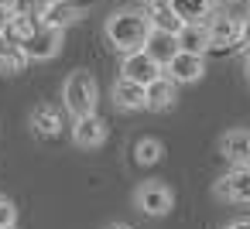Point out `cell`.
<instances>
[{"instance_id":"cell-1","label":"cell","mask_w":250,"mask_h":229,"mask_svg":"<svg viewBox=\"0 0 250 229\" xmlns=\"http://www.w3.org/2000/svg\"><path fill=\"white\" fill-rule=\"evenodd\" d=\"M106 41L120 52V55H127V52H137V48H144L147 45V38H151V18H147V11H141V7H124V11H113L110 18H106Z\"/></svg>"},{"instance_id":"cell-2","label":"cell","mask_w":250,"mask_h":229,"mask_svg":"<svg viewBox=\"0 0 250 229\" xmlns=\"http://www.w3.org/2000/svg\"><path fill=\"white\" fill-rule=\"evenodd\" d=\"M62 103L69 110V116H86V113H96V103H100V82L93 79V72L86 69H76L69 72L65 86H62Z\"/></svg>"},{"instance_id":"cell-3","label":"cell","mask_w":250,"mask_h":229,"mask_svg":"<svg viewBox=\"0 0 250 229\" xmlns=\"http://www.w3.org/2000/svg\"><path fill=\"white\" fill-rule=\"evenodd\" d=\"M134 205H137L144 215L161 219V215L171 212V205H175V191H171L165 181H141V185L134 188Z\"/></svg>"},{"instance_id":"cell-4","label":"cell","mask_w":250,"mask_h":229,"mask_svg":"<svg viewBox=\"0 0 250 229\" xmlns=\"http://www.w3.org/2000/svg\"><path fill=\"white\" fill-rule=\"evenodd\" d=\"M62 35H65V31H59V28L38 24V28L21 41V52L28 55V62H48V58L59 55V48H62Z\"/></svg>"},{"instance_id":"cell-5","label":"cell","mask_w":250,"mask_h":229,"mask_svg":"<svg viewBox=\"0 0 250 229\" xmlns=\"http://www.w3.org/2000/svg\"><path fill=\"white\" fill-rule=\"evenodd\" d=\"M120 76L130 79V82H137V86H147V82H154L158 76H165V65H161L147 48H137V52H127V55H124Z\"/></svg>"},{"instance_id":"cell-6","label":"cell","mask_w":250,"mask_h":229,"mask_svg":"<svg viewBox=\"0 0 250 229\" xmlns=\"http://www.w3.org/2000/svg\"><path fill=\"white\" fill-rule=\"evenodd\" d=\"M240 24H243V18H233V14H226V11H212L209 18H206V31H209V52L216 48H233V45H240Z\"/></svg>"},{"instance_id":"cell-7","label":"cell","mask_w":250,"mask_h":229,"mask_svg":"<svg viewBox=\"0 0 250 229\" xmlns=\"http://www.w3.org/2000/svg\"><path fill=\"white\" fill-rule=\"evenodd\" d=\"M212 195L223 202H233V205H250V168H233V171L219 174L212 185Z\"/></svg>"},{"instance_id":"cell-8","label":"cell","mask_w":250,"mask_h":229,"mask_svg":"<svg viewBox=\"0 0 250 229\" xmlns=\"http://www.w3.org/2000/svg\"><path fill=\"white\" fill-rule=\"evenodd\" d=\"M165 76L175 82V86H188V82H199L206 76V58L202 55H192V52H175L165 65Z\"/></svg>"},{"instance_id":"cell-9","label":"cell","mask_w":250,"mask_h":229,"mask_svg":"<svg viewBox=\"0 0 250 229\" xmlns=\"http://www.w3.org/2000/svg\"><path fill=\"white\" fill-rule=\"evenodd\" d=\"M38 21L48 24V28L65 31V28H72L76 21H83V4H76V0H48Z\"/></svg>"},{"instance_id":"cell-10","label":"cell","mask_w":250,"mask_h":229,"mask_svg":"<svg viewBox=\"0 0 250 229\" xmlns=\"http://www.w3.org/2000/svg\"><path fill=\"white\" fill-rule=\"evenodd\" d=\"M72 140H76V147H100L106 140V120L96 113L76 116L72 120Z\"/></svg>"},{"instance_id":"cell-11","label":"cell","mask_w":250,"mask_h":229,"mask_svg":"<svg viewBox=\"0 0 250 229\" xmlns=\"http://www.w3.org/2000/svg\"><path fill=\"white\" fill-rule=\"evenodd\" d=\"M178 99V86L168 79V76H158L154 82L144 86V110H154V113H165L171 110Z\"/></svg>"},{"instance_id":"cell-12","label":"cell","mask_w":250,"mask_h":229,"mask_svg":"<svg viewBox=\"0 0 250 229\" xmlns=\"http://www.w3.org/2000/svg\"><path fill=\"white\" fill-rule=\"evenodd\" d=\"M219 154L233 164V168H250V130H229L219 140Z\"/></svg>"},{"instance_id":"cell-13","label":"cell","mask_w":250,"mask_h":229,"mask_svg":"<svg viewBox=\"0 0 250 229\" xmlns=\"http://www.w3.org/2000/svg\"><path fill=\"white\" fill-rule=\"evenodd\" d=\"M175 45H178V52L206 55V52H209V31H206V21H185V24L175 31Z\"/></svg>"},{"instance_id":"cell-14","label":"cell","mask_w":250,"mask_h":229,"mask_svg":"<svg viewBox=\"0 0 250 229\" xmlns=\"http://www.w3.org/2000/svg\"><path fill=\"white\" fill-rule=\"evenodd\" d=\"M147 18H151V28L154 31H165V35H175L185 21L175 14L171 0H147Z\"/></svg>"},{"instance_id":"cell-15","label":"cell","mask_w":250,"mask_h":229,"mask_svg":"<svg viewBox=\"0 0 250 229\" xmlns=\"http://www.w3.org/2000/svg\"><path fill=\"white\" fill-rule=\"evenodd\" d=\"M31 130H35V137H42V140L59 137V134H62V113H59L55 106H38V110L31 113Z\"/></svg>"},{"instance_id":"cell-16","label":"cell","mask_w":250,"mask_h":229,"mask_svg":"<svg viewBox=\"0 0 250 229\" xmlns=\"http://www.w3.org/2000/svg\"><path fill=\"white\" fill-rule=\"evenodd\" d=\"M113 103L120 110H144V86H137V82L120 76L113 82Z\"/></svg>"},{"instance_id":"cell-17","label":"cell","mask_w":250,"mask_h":229,"mask_svg":"<svg viewBox=\"0 0 250 229\" xmlns=\"http://www.w3.org/2000/svg\"><path fill=\"white\" fill-rule=\"evenodd\" d=\"M161 157H165V144H161L158 137H137V140H134V164L151 168V164H158Z\"/></svg>"},{"instance_id":"cell-18","label":"cell","mask_w":250,"mask_h":229,"mask_svg":"<svg viewBox=\"0 0 250 229\" xmlns=\"http://www.w3.org/2000/svg\"><path fill=\"white\" fill-rule=\"evenodd\" d=\"M171 7L182 21H206L216 11V0H171Z\"/></svg>"},{"instance_id":"cell-19","label":"cell","mask_w":250,"mask_h":229,"mask_svg":"<svg viewBox=\"0 0 250 229\" xmlns=\"http://www.w3.org/2000/svg\"><path fill=\"white\" fill-rule=\"evenodd\" d=\"M28 65V55L21 52V45H14V41H7L4 35H0V72H21Z\"/></svg>"},{"instance_id":"cell-20","label":"cell","mask_w":250,"mask_h":229,"mask_svg":"<svg viewBox=\"0 0 250 229\" xmlns=\"http://www.w3.org/2000/svg\"><path fill=\"white\" fill-rule=\"evenodd\" d=\"M38 24H42L38 18H28V14H14V11H11V21H7V28H4V38L14 41V45H21Z\"/></svg>"},{"instance_id":"cell-21","label":"cell","mask_w":250,"mask_h":229,"mask_svg":"<svg viewBox=\"0 0 250 229\" xmlns=\"http://www.w3.org/2000/svg\"><path fill=\"white\" fill-rule=\"evenodd\" d=\"M161 65H168V58L178 52V45H175V35H165V31H151V38H147V45H144Z\"/></svg>"},{"instance_id":"cell-22","label":"cell","mask_w":250,"mask_h":229,"mask_svg":"<svg viewBox=\"0 0 250 229\" xmlns=\"http://www.w3.org/2000/svg\"><path fill=\"white\" fill-rule=\"evenodd\" d=\"M48 0H11V11L14 14H28V18H42Z\"/></svg>"},{"instance_id":"cell-23","label":"cell","mask_w":250,"mask_h":229,"mask_svg":"<svg viewBox=\"0 0 250 229\" xmlns=\"http://www.w3.org/2000/svg\"><path fill=\"white\" fill-rule=\"evenodd\" d=\"M18 222V209L7 195H0V226H14Z\"/></svg>"},{"instance_id":"cell-24","label":"cell","mask_w":250,"mask_h":229,"mask_svg":"<svg viewBox=\"0 0 250 229\" xmlns=\"http://www.w3.org/2000/svg\"><path fill=\"white\" fill-rule=\"evenodd\" d=\"M240 45H247L250 48V14L243 18V24H240Z\"/></svg>"},{"instance_id":"cell-25","label":"cell","mask_w":250,"mask_h":229,"mask_svg":"<svg viewBox=\"0 0 250 229\" xmlns=\"http://www.w3.org/2000/svg\"><path fill=\"white\" fill-rule=\"evenodd\" d=\"M223 229H250V215H240V219H229Z\"/></svg>"},{"instance_id":"cell-26","label":"cell","mask_w":250,"mask_h":229,"mask_svg":"<svg viewBox=\"0 0 250 229\" xmlns=\"http://www.w3.org/2000/svg\"><path fill=\"white\" fill-rule=\"evenodd\" d=\"M7 21H11V7H0V35H4Z\"/></svg>"},{"instance_id":"cell-27","label":"cell","mask_w":250,"mask_h":229,"mask_svg":"<svg viewBox=\"0 0 250 229\" xmlns=\"http://www.w3.org/2000/svg\"><path fill=\"white\" fill-rule=\"evenodd\" d=\"M106 229H134V226H127V222H110Z\"/></svg>"},{"instance_id":"cell-28","label":"cell","mask_w":250,"mask_h":229,"mask_svg":"<svg viewBox=\"0 0 250 229\" xmlns=\"http://www.w3.org/2000/svg\"><path fill=\"white\" fill-rule=\"evenodd\" d=\"M219 4H223V7H226V4H236V0H216V7H219Z\"/></svg>"},{"instance_id":"cell-29","label":"cell","mask_w":250,"mask_h":229,"mask_svg":"<svg viewBox=\"0 0 250 229\" xmlns=\"http://www.w3.org/2000/svg\"><path fill=\"white\" fill-rule=\"evenodd\" d=\"M247 76H250V52H247Z\"/></svg>"},{"instance_id":"cell-30","label":"cell","mask_w":250,"mask_h":229,"mask_svg":"<svg viewBox=\"0 0 250 229\" xmlns=\"http://www.w3.org/2000/svg\"><path fill=\"white\" fill-rule=\"evenodd\" d=\"M0 7H11V0H0Z\"/></svg>"},{"instance_id":"cell-31","label":"cell","mask_w":250,"mask_h":229,"mask_svg":"<svg viewBox=\"0 0 250 229\" xmlns=\"http://www.w3.org/2000/svg\"><path fill=\"white\" fill-rule=\"evenodd\" d=\"M0 229H18V226H0Z\"/></svg>"},{"instance_id":"cell-32","label":"cell","mask_w":250,"mask_h":229,"mask_svg":"<svg viewBox=\"0 0 250 229\" xmlns=\"http://www.w3.org/2000/svg\"><path fill=\"white\" fill-rule=\"evenodd\" d=\"M247 4H250V0H247Z\"/></svg>"}]
</instances>
